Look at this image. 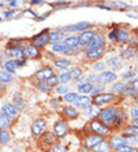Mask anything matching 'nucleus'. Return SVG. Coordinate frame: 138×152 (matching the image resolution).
Wrapping results in <instances>:
<instances>
[{
  "label": "nucleus",
  "instance_id": "1",
  "mask_svg": "<svg viewBox=\"0 0 138 152\" xmlns=\"http://www.w3.org/2000/svg\"><path fill=\"white\" fill-rule=\"evenodd\" d=\"M46 126V122L43 119H38L31 126V132L35 135H39Z\"/></svg>",
  "mask_w": 138,
  "mask_h": 152
},
{
  "label": "nucleus",
  "instance_id": "2",
  "mask_svg": "<svg viewBox=\"0 0 138 152\" xmlns=\"http://www.w3.org/2000/svg\"><path fill=\"white\" fill-rule=\"evenodd\" d=\"M91 127L92 130L94 131L95 132L99 134H103L107 133L109 131L107 127H106L104 124H103L100 121H93L91 124Z\"/></svg>",
  "mask_w": 138,
  "mask_h": 152
},
{
  "label": "nucleus",
  "instance_id": "3",
  "mask_svg": "<svg viewBox=\"0 0 138 152\" xmlns=\"http://www.w3.org/2000/svg\"><path fill=\"white\" fill-rule=\"evenodd\" d=\"M68 132L67 124L63 121H59L55 125V132L58 137H64Z\"/></svg>",
  "mask_w": 138,
  "mask_h": 152
},
{
  "label": "nucleus",
  "instance_id": "4",
  "mask_svg": "<svg viewBox=\"0 0 138 152\" xmlns=\"http://www.w3.org/2000/svg\"><path fill=\"white\" fill-rule=\"evenodd\" d=\"M95 33L93 31H88V32H85L81 34L79 36V42L81 45L89 44L91 42V40L94 38Z\"/></svg>",
  "mask_w": 138,
  "mask_h": 152
},
{
  "label": "nucleus",
  "instance_id": "5",
  "mask_svg": "<svg viewBox=\"0 0 138 152\" xmlns=\"http://www.w3.org/2000/svg\"><path fill=\"white\" fill-rule=\"evenodd\" d=\"M103 39L101 36H96L92 39L91 42L87 46V49L90 52V51L101 48V45L103 44Z\"/></svg>",
  "mask_w": 138,
  "mask_h": 152
},
{
  "label": "nucleus",
  "instance_id": "6",
  "mask_svg": "<svg viewBox=\"0 0 138 152\" xmlns=\"http://www.w3.org/2000/svg\"><path fill=\"white\" fill-rule=\"evenodd\" d=\"M110 144H111L112 147H114V148H119L120 147L123 146V145H127L128 144H130V142H129V138H123V137H114L111 140Z\"/></svg>",
  "mask_w": 138,
  "mask_h": 152
},
{
  "label": "nucleus",
  "instance_id": "7",
  "mask_svg": "<svg viewBox=\"0 0 138 152\" xmlns=\"http://www.w3.org/2000/svg\"><path fill=\"white\" fill-rule=\"evenodd\" d=\"M36 76L41 80H48L49 78L53 77V71L51 69H42V70H40L37 72Z\"/></svg>",
  "mask_w": 138,
  "mask_h": 152
},
{
  "label": "nucleus",
  "instance_id": "8",
  "mask_svg": "<svg viewBox=\"0 0 138 152\" xmlns=\"http://www.w3.org/2000/svg\"><path fill=\"white\" fill-rule=\"evenodd\" d=\"M100 79L104 82H113L117 78V75L115 73L112 72H104L101 73L100 75Z\"/></svg>",
  "mask_w": 138,
  "mask_h": 152
},
{
  "label": "nucleus",
  "instance_id": "9",
  "mask_svg": "<svg viewBox=\"0 0 138 152\" xmlns=\"http://www.w3.org/2000/svg\"><path fill=\"white\" fill-rule=\"evenodd\" d=\"M2 111L7 117H13L17 115V109L15 107L10 104H6L2 108Z\"/></svg>",
  "mask_w": 138,
  "mask_h": 152
},
{
  "label": "nucleus",
  "instance_id": "10",
  "mask_svg": "<svg viewBox=\"0 0 138 152\" xmlns=\"http://www.w3.org/2000/svg\"><path fill=\"white\" fill-rule=\"evenodd\" d=\"M90 26V23L88 22H81L77 23L74 26H70L67 27L66 29L68 30V32H74L77 30H84L87 28L88 26Z\"/></svg>",
  "mask_w": 138,
  "mask_h": 152
},
{
  "label": "nucleus",
  "instance_id": "11",
  "mask_svg": "<svg viewBox=\"0 0 138 152\" xmlns=\"http://www.w3.org/2000/svg\"><path fill=\"white\" fill-rule=\"evenodd\" d=\"M114 98L112 94H101L95 98V102L97 104H104L111 101Z\"/></svg>",
  "mask_w": 138,
  "mask_h": 152
},
{
  "label": "nucleus",
  "instance_id": "12",
  "mask_svg": "<svg viewBox=\"0 0 138 152\" xmlns=\"http://www.w3.org/2000/svg\"><path fill=\"white\" fill-rule=\"evenodd\" d=\"M48 39H49V36H48V34L42 33L40 34L35 38V40H34V42L38 46H42V45H44L48 42Z\"/></svg>",
  "mask_w": 138,
  "mask_h": 152
},
{
  "label": "nucleus",
  "instance_id": "13",
  "mask_svg": "<svg viewBox=\"0 0 138 152\" xmlns=\"http://www.w3.org/2000/svg\"><path fill=\"white\" fill-rule=\"evenodd\" d=\"M115 115H116V111L114 109L109 108L103 111V113L101 114V118L105 121H110L115 117Z\"/></svg>",
  "mask_w": 138,
  "mask_h": 152
},
{
  "label": "nucleus",
  "instance_id": "14",
  "mask_svg": "<svg viewBox=\"0 0 138 152\" xmlns=\"http://www.w3.org/2000/svg\"><path fill=\"white\" fill-rule=\"evenodd\" d=\"M91 103V99L88 96H80L77 97V100L74 102V104L77 107L82 108L89 105Z\"/></svg>",
  "mask_w": 138,
  "mask_h": 152
},
{
  "label": "nucleus",
  "instance_id": "15",
  "mask_svg": "<svg viewBox=\"0 0 138 152\" xmlns=\"http://www.w3.org/2000/svg\"><path fill=\"white\" fill-rule=\"evenodd\" d=\"M7 53L9 56L17 58H22L25 55L24 51L22 50V48H17V47H13V48H9V50L7 51Z\"/></svg>",
  "mask_w": 138,
  "mask_h": 152
},
{
  "label": "nucleus",
  "instance_id": "16",
  "mask_svg": "<svg viewBox=\"0 0 138 152\" xmlns=\"http://www.w3.org/2000/svg\"><path fill=\"white\" fill-rule=\"evenodd\" d=\"M102 141H103L102 137H99V136L94 135L88 138V140H87V145L89 148H91V147L94 148V146H96V145H98L99 143L102 142Z\"/></svg>",
  "mask_w": 138,
  "mask_h": 152
},
{
  "label": "nucleus",
  "instance_id": "17",
  "mask_svg": "<svg viewBox=\"0 0 138 152\" xmlns=\"http://www.w3.org/2000/svg\"><path fill=\"white\" fill-rule=\"evenodd\" d=\"M64 44L66 45L68 47H77L80 44L79 37H75V36H72V37H68L64 39Z\"/></svg>",
  "mask_w": 138,
  "mask_h": 152
},
{
  "label": "nucleus",
  "instance_id": "18",
  "mask_svg": "<svg viewBox=\"0 0 138 152\" xmlns=\"http://www.w3.org/2000/svg\"><path fill=\"white\" fill-rule=\"evenodd\" d=\"M101 112V108L98 105H91L87 109V114L92 118L97 117Z\"/></svg>",
  "mask_w": 138,
  "mask_h": 152
},
{
  "label": "nucleus",
  "instance_id": "19",
  "mask_svg": "<svg viewBox=\"0 0 138 152\" xmlns=\"http://www.w3.org/2000/svg\"><path fill=\"white\" fill-rule=\"evenodd\" d=\"M104 52V48L101 47L99 48H97V49H94V50H92L88 52L87 53V56L89 58H98L103 54Z\"/></svg>",
  "mask_w": 138,
  "mask_h": 152
},
{
  "label": "nucleus",
  "instance_id": "20",
  "mask_svg": "<svg viewBox=\"0 0 138 152\" xmlns=\"http://www.w3.org/2000/svg\"><path fill=\"white\" fill-rule=\"evenodd\" d=\"M52 49L55 52H66L67 51L69 50L68 47L64 43H58V44L54 45L52 46Z\"/></svg>",
  "mask_w": 138,
  "mask_h": 152
},
{
  "label": "nucleus",
  "instance_id": "21",
  "mask_svg": "<svg viewBox=\"0 0 138 152\" xmlns=\"http://www.w3.org/2000/svg\"><path fill=\"white\" fill-rule=\"evenodd\" d=\"M94 87L91 83H85L78 86V90L82 93H89L92 91Z\"/></svg>",
  "mask_w": 138,
  "mask_h": 152
},
{
  "label": "nucleus",
  "instance_id": "22",
  "mask_svg": "<svg viewBox=\"0 0 138 152\" xmlns=\"http://www.w3.org/2000/svg\"><path fill=\"white\" fill-rule=\"evenodd\" d=\"M94 150L98 152H106L109 150V145L107 143L102 141L94 147Z\"/></svg>",
  "mask_w": 138,
  "mask_h": 152
},
{
  "label": "nucleus",
  "instance_id": "23",
  "mask_svg": "<svg viewBox=\"0 0 138 152\" xmlns=\"http://www.w3.org/2000/svg\"><path fill=\"white\" fill-rule=\"evenodd\" d=\"M19 65V61H7L6 64V69L9 71V72H15L16 66Z\"/></svg>",
  "mask_w": 138,
  "mask_h": 152
},
{
  "label": "nucleus",
  "instance_id": "24",
  "mask_svg": "<svg viewBox=\"0 0 138 152\" xmlns=\"http://www.w3.org/2000/svg\"><path fill=\"white\" fill-rule=\"evenodd\" d=\"M26 53L30 57H36L39 55V50L38 48L33 45H29L26 48Z\"/></svg>",
  "mask_w": 138,
  "mask_h": 152
},
{
  "label": "nucleus",
  "instance_id": "25",
  "mask_svg": "<svg viewBox=\"0 0 138 152\" xmlns=\"http://www.w3.org/2000/svg\"><path fill=\"white\" fill-rule=\"evenodd\" d=\"M70 64V61L66 59L57 60V61H55V65L57 67H58V68H60V69H65V68L69 66Z\"/></svg>",
  "mask_w": 138,
  "mask_h": 152
},
{
  "label": "nucleus",
  "instance_id": "26",
  "mask_svg": "<svg viewBox=\"0 0 138 152\" xmlns=\"http://www.w3.org/2000/svg\"><path fill=\"white\" fill-rule=\"evenodd\" d=\"M12 76L6 72H0V82H9L12 81Z\"/></svg>",
  "mask_w": 138,
  "mask_h": 152
},
{
  "label": "nucleus",
  "instance_id": "27",
  "mask_svg": "<svg viewBox=\"0 0 138 152\" xmlns=\"http://www.w3.org/2000/svg\"><path fill=\"white\" fill-rule=\"evenodd\" d=\"M64 112L67 115L70 116V117H76L77 116L78 113H77V110L75 108H72V107H66L64 108Z\"/></svg>",
  "mask_w": 138,
  "mask_h": 152
},
{
  "label": "nucleus",
  "instance_id": "28",
  "mask_svg": "<svg viewBox=\"0 0 138 152\" xmlns=\"http://www.w3.org/2000/svg\"><path fill=\"white\" fill-rule=\"evenodd\" d=\"M9 119L8 118L7 116L4 114L0 113V127L2 128H6L9 126Z\"/></svg>",
  "mask_w": 138,
  "mask_h": 152
},
{
  "label": "nucleus",
  "instance_id": "29",
  "mask_svg": "<svg viewBox=\"0 0 138 152\" xmlns=\"http://www.w3.org/2000/svg\"><path fill=\"white\" fill-rule=\"evenodd\" d=\"M117 38L120 41H124L128 38V33L126 32L125 30L119 29L117 32Z\"/></svg>",
  "mask_w": 138,
  "mask_h": 152
},
{
  "label": "nucleus",
  "instance_id": "30",
  "mask_svg": "<svg viewBox=\"0 0 138 152\" xmlns=\"http://www.w3.org/2000/svg\"><path fill=\"white\" fill-rule=\"evenodd\" d=\"M10 140V136L6 132H0V142L6 145Z\"/></svg>",
  "mask_w": 138,
  "mask_h": 152
},
{
  "label": "nucleus",
  "instance_id": "31",
  "mask_svg": "<svg viewBox=\"0 0 138 152\" xmlns=\"http://www.w3.org/2000/svg\"><path fill=\"white\" fill-rule=\"evenodd\" d=\"M126 134L129 137H134L135 135H138V128L137 127H131L126 130Z\"/></svg>",
  "mask_w": 138,
  "mask_h": 152
},
{
  "label": "nucleus",
  "instance_id": "32",
  "mask_svg": "<svg viewBox=\"0 0 138 152\" xmlns=\"http://www.w3.org/2000/svg\"><path fill=\"white\" fill-rule=\"evenodd\" d=\"M126 88V85L123 83H117L114 85L112 87V91L114 92H120V91H123Z\"/></svg>",
  "mask_w": 138,
  "mask_h": 152
},
{
  "label": "nucleus",
  "instance_id": "33",
  "mask_svg": "<svg viewBox=\"0 0 138 152\" xmlns=\"http://www.w3.org/2000/svg\"><path fill=\"white\" fill-rule=\"evenodd\" d=\"M64 99L68 102H74L77 98V95L76 93H68L64 95Z\"/></svg>",
  "mask_w": 138,
  "mask_h": 152
},
{
  "label": "nucleus",
  "instance_id": "34",
  "mask_svg": "<svg viewBox=\"0 0 138 152\" xmlns=\"http://www.w3.org/2000/svg\"><path fill=\"white\" fill-rule=\"evenodd\" d=\"M120 64H121V61L118 57L112 58L110 60H108V65H111L113 67H118L120 65Z\"/></svg>",
  "mask_w": 138,
  "mask_h": 152
},
{
  "label": "nucleus",
  "instance_id": "35",
  "mask_svg": "<svg viewBox=\"0 0 138 152\" xmlns=\"http://www.w3.org/2000/svg\"><path fill=\"white\" fill-rule=\"evenodd\" d=\"M71 75V78H78L80 75H81V71L79 69H77V68H74V69H72L71 72H69Z\"/></svg>",
  "mask_w": 138,
  "mask_h": 152
},
{
  "label": "nucleus",
  "instance_id": "36",
  "mask_svg": "<svg viewBox=\"0 0 138 152\" xmlns=\"http://www.w3.org/2000/svg\"><path fill=\"white\" fill-rule=\"evenodd\" d=\"M71 75L69 73H63L60 75V81H61L62 83H67L70 81L71 79Z\"/></svg>",
  "mask_w": 138,
  "mask_h": 152
},
{
  "label": "nucleus",
  "instance_id": "37",
  "mask_svg": "<svg viewBox=\"0 0 138 152\" xmlns=\"http://www.w3.org/2000/svg\"><path fill=\"white\" fill-rule=\"evenodd\" d=\"M118 151H119V152H133L134 148L128 146V145H123V146L120 147L118 148Z\"/></svg>",
  "mask_w": 138,
  "mask_h": 152
},
{
  "label": "nucleus",
  "instance_id": "38",
  "mask_svg": "<svg viewBox=\"0 0 138 152\" xmlns=\"http://www.w3.org/2000/svg\"><path fill=\"white\" fill-rule=\"evenodd\" d=\"M136 53V51L135 49H133V48H128L125 52H123V56H125V57H128V58H131L132 56H134Z\"/></svg>",
  "mask_w": 138,
  "mask_h": 152
},
{
  "label": "nucleus",
  "instance_id": "39",
  "mask_svg": "<svg viewBox=\"0 0 138 152\" xmlns=\"http://www.w3.org/2000/svg\"><path fill=\"white\" fill-rule=\"evenodd\" d=\"M39 88L41 90L45 91H48L51 90V87L48 86V83H45V82H40V83L39 84Z\"/></svg>",
  "mask_w": 138,
  "mask_h": 152
},
{
  "label": "nucleus",
  "instance_id": "40",
  "mask_svg": "<svg viewBox=\"0 0 138 152\" xmlns=\"http://www.w3.org/2000/svg\"><path fill=\"white\" fill-rule=\"evenodd\" d=\"M58 78H56V77H55V76H53V77H52V78H49V79L48 80V85L49 86H56L58 84Z\"/></svg>",
  "mask_w": 138,
  "mask_h": 152
},
{
  "label": "nucleus",
  "instance_id": "41",
  "mask_svg": "<svg viewBox=\"0 0 138 152\" xmlns=\"http://www.w3.org/2000/svg\"><path fill=\"white\" fill-rule=\"evenodd\" d=\"M52 152H67V150L62 145H57V146L54 147Z\"/></svg>",
  "mask_w": 138,
  "mask_h": 152
},
{
  "label": "nucleus",
  "instance_id": "42",
  "mask_svg": "<svg viewBox=\"0 0 138 152\" xmlns=\"http://www.w3.org/2000/svg\"><path fill=\"white\" fill-rule=\"evenodd\" d=\"M49 38L52 39V41H58V40L60 39V35H59L58 32H52V33L50 34Z\"/></svg>",
  "mask_w": 138,
  "mask_h": 152
},
{
  "label": "nucleus",
  "instance_id": "43",
  "mask_svg": "<svg viewBox=\"0 0 138 152\" xmlns=\"http://www.w3.org/2000/svg\"><path fill=\"white\" fill-rule=\"evenodd\" d=\"M104 89V87L102 86H96L93 88L92 90V94H97V93H99L101 91H102Z\"/></svg>",
  "mask_w": 138,
  "mask_h": 152
},
{
  "label": "nucleus",
  "instance_id": "44",
  "mask_svg": "<svg viewBox=\"0 0 138 152\" xmlns=\"http://www.w3.org/2000/svg\"><path fill=\"white\" fill-rule=\"evenodd\" d=\"M94 69L97 71H101L103 70L104 69V64L103 62H98V63H96L94 66Z\"/></svg>",
  "mask_w": 138,
  "mask_h": 152
},
{
  "label": "nucleus",
  "instance_id": "45",
  "mask_svg": "<svg viewBox=\"0 0 138 152\" xmlns=\"http://www.w3.org/2000/svg\"><path fill=\"white\" fill-rule=\"evenodd\" d=\"M56 91L58 94H64V93H67V91H68V88L64 87V86H60V87L56 89Z\"/></svg>",
  "mask_w": 138,
  "mask_h": 152
},
{
  "label": "nucleus",
  "instance_id": "46",
  "mask_svg": "<svg viewBox=\"0 0 138 152\" xmlns=\"http://www.w3.org/2000/svg\"><path fill=\"white\" fill-rule=\"evenodd\" d=\"M131 115L134 118H138V107L137 108H134L131 109Z\"/></svg>",
  "mask_w": 138,
  "mask_h": 152
},
{
  "label": "nucleus",
  "instance_id": "47",
  "mask_svg": "<svg viewBox=\"0 0 138 152\" xmlns=\"http://www.w3.org/2000/svg\"><path fill=\"white\" fill-rule=\"evenodd\" d=\"M132 90L134 91H138V79L135 80L132 83Z\"/></svg>",
  "mask_w": 138,
  "mask_h": 152
},
{
  "label": "nucleus",
  "instance_id": "48",
  "mask_svg": "<svg viewBox=\"0 0 138 152\" xmlns=\"http://www.w3.org/2000/svg\"><path fill=\"white\" fill-rule=\"evenodd\" d=\"M133 125L134 127H137L138 128V118L133 121Z\"/></svg>",
  "mask_w": 138,
  "mask_h": 152
},
{
  "label": "nucleus",
  "instance_id": "49",
  "mask_svg": "<svg viewBox=\"0 0 138 152\" xmlns=\"http://www.w3.org/2000/svg\"><path fill=\"white\" fill-rule=\"evenodd\" d=\"M15 2H10V5H11V6H13V5H15Z\"/></svg>",
  "mask_w": 138,
  "mask_h": 152
},
{
  "label": "nucleus",
  "instance_id": "50",
  "mask_svg": "<svg viewBox=\"0 0 138 152\" xmlns=\"http://www.w3.org/2000/svg\"><path fill=\"white\" fill-rule=\"evenodd\" d=\"M136 102H137V104H138V98H137V101H136Z\"/></svg>",
  "mask_w": 138,
  "mask_h": 152
}]
</instances>
